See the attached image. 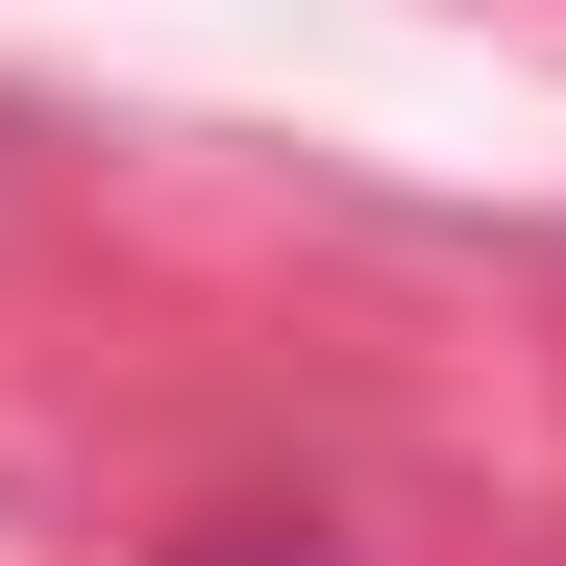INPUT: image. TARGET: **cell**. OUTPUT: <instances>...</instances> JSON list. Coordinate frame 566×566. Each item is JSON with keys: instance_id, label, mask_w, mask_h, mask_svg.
<instances>
[{"instance_id": "obj_1", "label": "cell", "mask_w": 566, "mask_h": 566, "mask_svg": "<svg viewBox=\"0 0 566 566\" xmlns=\"http://www.w3.org/2000/svg\"><path fill=\"white\" fill-rule=\"evenodd\" d=\"M222 566H345V542H222Z\"/></svg>"}]
</instances>
